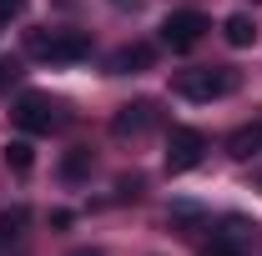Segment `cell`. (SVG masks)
Listing matches in <instances>:
<instances>
[{
  "instance_id": "14",
  "label": "cell",
  "mask_w": 262,
  "mask_h": 256,
  "mask_svg": "<svg viewBox=\"0 0 262 256\" xmlns=\"http://www.w3.org/2000/svg\"><path fill=\"white\" fill-rule=\"evenodd\" d=\"M20 15H26V0H0V35L10 31Z\"/></svg>"
},
{
  "instance_id": "4",
  "label": "cell",
  "mask_w": 262,
  "mask_h": 256,
  "mask_svg": "<svg viewBox=\"0 0 262 256\" xmlns=\"http://www.w3.org/2000/svg\"><path fill=\"white\" fill-rule=\"evenodd\" d=\"M202 156H207V136L196 126H171V136H166V171H171V176L196 171Z\"/></svg>"
},
{
  "instance_id": "8",
  "label": "cell",
  "mask_w": 262,
  "mask_h": 256,
  "mask_svg": "<svg viewBox=\"0 0 262 256\" xmlns=\"http://www.w3.org/2000/svg\"><path fill=\"white\" fill-rule=\"evenodd\" d=\"M151 61H157V50L136 40V45H121V50H111V61H106V70H111V75H141V70H146Z\"/></svg>"
},
{
  "instance_id": "7",
  "label": "cell",
  "mask_w": 262,
  "mask_h": 256,
  "mask_svg": "<svg viewBox=\"0 0 262 256\" xmlns=\"http://www.w3.org/2000/svg\"><path fill=\"white\" fill-rule=\"evenodd\" d=\"M162 121V106L157 100H126V106H116V116H111V136H121V141H136V136H146V131Z\"/></svg>"
},
{
  "instance_id": "11",
  "label": "cell",
  "mask_w": 262,
  "mask_h": 256,
  "mask_svg": "<svg viewBox=\"0 0 262 256\" xmlns=\"http://www.w3.org/2000/svg\"><path fill=\"white\" fill-rule=\"evenodd\" d=\"M222 40H227L232 50H247V45L257 40V20H252V15H242V10L227 15V20H222Z\"/></svg>"
},
{
  "instance_id": "9",
  "label": "cell",
  "mask_w": 262,
  "mask_h": 256,
  "mask_svg": "<svg viewBox=\"0 0 262 256\" xmlns=\"http://www.w3.org/2000/svg\"><path fill=\"white\" fill-rule=\"evenodd\" d=\"M166 226L177 231V236H196V231H207L212 216L196 206V201H171V211H166Z\"/></svg>"
},
{
  "instance_id": "2",
  "label": "cell",
  "mask_w": 262,
  "mask_h": 256,
  "mask_svg": "<svg viewBox=\"0 0 262 256\" xmlns=\"http://www.w3.org/2000/svg\"><path fill=\"white\" fill-rule=\"evenodd\" d=\"M26 45H31L35 61H46V65H76L91 56V35L86 31H31Z\"/></svg>"
},
{
  "instance_id": "3",
  "label": "cell",
  "mask_w": 262,
  "mask_h": 256,
  "mask_svg": "<svg viewBox=\"0 0 262 256\" xmlns=\"http://www.w3.org/2000/svg\"><path fill=\"white\" fill-rule=\"evenodd\" d=\"M15 126L26 136H51V131L66 126V111H61V100H51L46 91H26L15 100Z\"/></svg>"
},
{
  "instance_id": "15",
  "label": "cell",
  "mask_w": 262,
  "mask_h": 256,
  "mask_svg": "<svg viewBox=\"0 0 262 256\" xmlns=\"http://www.w3.org/2000/svg\"><path fill=\"white\" fill-rule=\"evenodd\" d=\"M141 196V176H121L116 181V201H136Z\"/></svg>"
},
{
  "instance_id": "16",
  "label": "cell",
  "mask_w": 262,
  "mask_h": 256,
  "mask_svg": "<svg viewBox=\"0 0 262 256\" xmlns=\"http://www.w3.org/2000/svg\"><path fill=\"white\" fill-rule=\"evenodd\" d=\"M10 81H15V65H10V61H0V91H5Z\"/></svg>"
},
{
  "instance_id": "5",
  "label": "cell",
  "mask_w": 262,
  "mask_h": 256,
  "mask_svg": "<svg viewBox=\"0 0 262 256\" xmlns=\"http://www.w3.org/2000/svg\"><path fill=\"white\" fill-rule=\"evenodd\" d=\"M252 236H257V226L247 216H222V226L212 231V241L202 246V256H247Z\"/></svg>"
},
{
  "instance_id": "13",
  "label": "cell",
  "mask_w": 262,
  "mask_h": 256,
  "mask_svg": "<svg viewBox=\"0 0 262 256\" xmlns=\"http://www.w3.org/2000/svg\"><path fill=\"white\" fill-rule=\"evenodd\" d=\"M5 166H10L15 176H31V166H35L31 141H5Z\"/></svg>"
},
{
  "instance_id": "19",
  "label": "cell",
  "mask_w": 262,
  "mask_h": 256,
  "mask_svg": "<svg viewBox=\"0 0 262 256\" xmlns=\"http://www.w3.org/2000/svg\"><path fill=\"white\" fill-rule=\"evenodd\" d=\"M257 186H262V176H257Z\"/></svg>"
},
{
  "instance_id": "1",
  "label": "cell",
  "mask_w": 262,
  "mask_h": 256,
  "mask_svg": "<svg viewBox=\"0 0 262 256\" xmlns=\"http://www.w3.org/2000/svg\"><path fill=\"white\" fill-rule=\"evenodd\" d=\"M171 91H177L182 100L212 106V100H222V96L237 91V70H232V65H192V70H177Z\"/></svg>"
},
{
  "instance_id": "17",
  "label": "cell",
  "mask_w": 262,
  "mask_h": 256,
  "mask_svg": "<svg viewBox=\"0 0 262 256\" xmlns=\"http://www.w3.org/2000/svg\"><path fill=\"white\" fill-rule=\"evenodd\" d=\"M111 5H136V0H111Z\"/></svg>"
},
{
  "instance_id": "12",
  "label": "cell",
  "mask_w": 262,
  "mask_h": 256,
  "mask_svg": "<svg viewBox=\"0 0 262 256\" xmlns=\"http://www.w3.org/2000/svg\"><path fill=\"white\" fill-rule=\"evenodd\" d=\"M86 176H91V151H86V146H71L61 156V181L76 186V181H86Z\"/></svg>"
},
{
  "instance_id": "10",
  "label": "cell",
  "mask_w": 262,
  "mask_h": 256,
  "mask_svg": "<svg viewBox=\"0 0 262 256\" xmlns=\"http://www.w3.org/2000/svg\"><path fill=\"white\" fill-rule=\"evenodd\" d=\"M262 151V121H252V126H237L227 136V156L232 161H252Z\"/></svg>"
},
{
  "instance_id": "6",
  "label": "cell",
  "mask_w": 262,
  "mask_h": 256,
  "mask_svg": "<svg viewBox=\"0 0 262 256\" xmlns=\"http://www.w3.org/2000/svg\"><path fill=\"white\" fill-rule=\"evenodd\" d=\"M207 31H212V25H207L202 10H171V15L162 20V45L166 50H192Z\"/></svg>"
},
{
  "instance_id": "18",
  "label": "cell",
  "mask_w": 262,
  "mask_h": 256,
  "mask_svg": "<svg viewBox=\"0 0 262 256\" xmlns=\"http://www.w3.org/2000/svg\"><path fill=\"white\" fill-rule=\"evenodd\" d=\"M76 256H101V251H76Z\"/></svg>"
}]
</instances>
